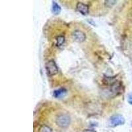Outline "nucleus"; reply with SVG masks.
Returning <instances> with one entry per match:
<instances>
[{"mask_svg": "<svg viewBox=\"0 0 132 132\" xmlns=\"http://www.w3.org/2000/svg\"><path fill=\"white\" fill-rule=\"evenodd\" d=\"M52 11L54 15H58L61 12V7L56 2H52Z\"/></svg>", "mask_w": 132, "mask_h": 132, "instance_id": "nucleus-7", "label": "nucleus"}, {"mask_svg": "<svg viewBox=\"0 0 132 132\" xmlns=\"http://www.w3.org/2000/svg\"><path fill=\"white\" fill-rule=\"evenodd\" d=\"M70 118L69 116L66 114H61L59 115L56 119V122L57 125L61 128H67L70 123Z\"/></svg>", "mask_w": 132, "mask_h": 132, "instance_id": "nucleus-1", "label": "nucleus"}, {"mask_svg": "<svg viewBox=\"0 0 132 132\" xmlns=\"http://www.w3.org/2000/svg\"><path fill=\"white\" fill-rule=\"evenodd\" d=\"M39 132H52V130L49 126L44 125V126H41V128H40Z\"/></svg>", "mask_w": 132, "mask_h": 132, "instance_id": "nucleus-9", "label": "nucleus"}, {"mask_svg": "<svg viewBox=\"0 0 132 132\" xmlns=\"http://www.w3.org/2000/svg\"><path fill=\"white\" fill-rule=\"evenodd\" d=\"M47 74L50 76L55 75L58 73V68L54 60H50L46 64Z\"/></svg>", "mask_w": 132, "mask_h": 132, "instance_id": "nucleus-2", "label": "nucleus"}, {"mask_svg": "<svg viewBox=\"0 0 132 132\" xmlns=\"http://www.w3.org/2000/svg\"><path fill=\"white\" fill-rule=\"evenodd\" d=\"M125 123L124 118L121 115H114L109 120V126L110 127H116L118 126L123 125Z\"/></svg>", "mask_w": 132, "mask_h": 132, "instance_id": "nucleus-3", "label": "nucleus"}, {"mask_svg": "<svg viewBox=\"0 0 132 132\" xmlns=\"http://www.w3.org/2000/svg\"><path fill=\"white\" fill-rule=\"evenodd\" d=\"M116 1H106L105 5L108 7H111L116 4Z\"/></svg>", "mask_w": 132, "mask_h": 132, "instance_id": "nucleus-10", "label": "nucleus"}, {"mask_svg": "<svg viewBox=\"0 0 132 132\" xmlns=\"http://www.w3.org/2000/svg\"><path fill=\"white\" fill-rule=\"evenodd\" d=\"M76 8L77 11H79L82 15H85L89 13V6L87 4H85L82 2H78L77 4Z\"/></svg>", "mask_w": 132, "mask_h": 132, "instance_id": "nucleus-5", "label": "nucleus"}, {"mask_svg": "<svg viewBox=\"0 0 132 132\" xmlns=\"http://www.w3.org/2000/svg\"><path fill=\"white\" fill-rule=\"evenodd\" d=\"M72 37L74 39V40L76 42L81 43V42H84L86 39V35L81 30H75L72 33Z\"/></svg>", "mask_w": 132, "mask_h": 132, "instance_id": "nucleus-4", "label": "nucleus"}, {"mask_svg": "<svg viewBox=\"0 0 132 132\" xmlns=\"http://www.w3.org/2000/svg\"><path fill=\"white\" fill-rule=\"evenodd\" d=\"M67 94V90L64 88H60V89L55 90L53 92V96L56 98H60L63 96H65Z\"/></svg>", "mask_w": 132, "mask_h": 132, "instance_id": "nucleus-6", "label": "nucleus"}, {"mask_svg": "<svg viewBox=\"0 0 132 132\" xmlns=\"http://www.w3.org/2000/svg\"><path fill=\"white\" fill-rule=\"evenodd\" d=\"M84 132H96V131L93 130V129H86L84 131Z\"/></svg>", "mask_w": 132, "mask_h": 132, "instance_id": "nucleus-12", "label": "nucleus"}, {"mask_svg": "<svg viewBox=\"0 0 132 132\" xmlns=\"http://www.w3.org/2000/svg\"><path fill=\"white\" fill-rule=\"evenodd\" d=\"M65 42V37L64 36H58L56 38V42H57V46H62Z\"/></svg>", "mask_w": 132, "mask_h": 132, "instance_id": "nucleus-8", "label": "nucleus"}, {"mask_svg": "<svg viewBox=\"0 0 132 132\" xmlns=\"http://www.w3.org/2000/svg\"><path fill=\"white\" fill-rule=\"evenodd\" d=\"M128 101L130 104H132V93H131V94L128 95Z\"/></svg>", "mask_w": 132, "mask_h": 132, "instance_id": "nucleus-11", "label": "nucleus"}]
</instances>
